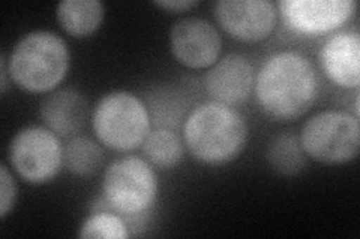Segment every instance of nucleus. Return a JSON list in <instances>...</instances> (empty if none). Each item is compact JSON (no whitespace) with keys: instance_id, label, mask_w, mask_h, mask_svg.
<instances>
[{"instance_id":"f257e3e1","label":"nucleus","mask_w":360,"mask_h":239,"mask_svg":"<svg viewBox=\"0 0 360 239\" xmlns=\"http://www.w3.org/2000/svg\"><path fill=\"white\" fill-rule=\"evenodd\" d=\"M262 109L276 121H292L307 114L319 96V76L308 57L281 51L262 64L255 79Z\"/></svg>"},{"instance_id":"f03ea898","label":"nucleus","mask_w":360,"mask_h":239,"mask_svg":"<svg viewBox=\"0 0 360 239\" xmlns=\"http://www.w3.org/2000/svg\"><path fill=\"white\" fill-rule=\"evenodd\" d=\"M248 133V123L240 112L213 100L198 105L189 114L184 126V141L198 162L221 166L242 154Z\"/></svg>"},{"instance_id":"7ed1b4c3","label":"nucleus","mask_w":360,"mask_h":239,"mask_svg":"<svg viewBox=\"0 0 360 239\" xmlns=\"http://www.w3.org/2000/svg\"><path fill=\"white\" fill-rule=\"evenodd\" d=\"M70 69V51L54 32L33 30L21 36L8 59L13 81L29 93H47L58 87Z\"/></svg>"},{"instance_id":"20e7f679","label":"nucleus","mask_w":360,"mask_h":239,"mask_svg":"<svg viewBox=\"0 0 360 239\" xmlns=\"http://www.w3.org/2000/svg\"><path fill=\"white\" fill-rule=\"evenodd\" d=\"M92 126L96 138L117 151L139 148L152 130L149 111L141 99L123 90L99 99L92 114Z\"/></svg>"},{"instance_id":"39448f33","label":"nucleus","mask_w":360,"mask_h":239,"mask_svg":"<svg viewBox=\"0 0 360 239\" xmlns=\"http://www.w3.org/2000/svg\"><path fill=\"white\" fill-rule=\"evenodd\" d=\"M300 142L307 156L326 165L353 161L360 150L359 118L344 111L315 114L302 129Z\"/></svg>"},{"instance_id":"423d86ee","label":"nucleus","mask_w":360,"mask_h":239,"mask_svg":"<svg viewBox=\"0 0 360 239\" xmlns=\"http://www.w3.org/2000/svg\"><path fill=\"white\" fill-rule=\"evenodd\" d=\"M104 200L123 215H140L155 203L158 178L149 162L140 157H122L104 174Z\"/></svg>"},{"instance_id":"0eeeda50","label":"nucleus","mask_w":360,"mask_h":239,"mask_svg":"<svg viewBox=\"0 0 360 239\" xmlns=\"http://www.w3.org/2000/svg\"><path fill=\"white\" fill-rule=\"evenodd\" d=\"M8 161L26 183L45 184L59 174L63 165V146L58 135L49 128L29 126L11 141Z\"/></svg>"},{"instance_id":"6e6552de","label":"nucleus","mask_w":360,"mask_h":239,"mask_svg":"<svg viewBox=\"0 0 360 239\" xmlns=\"http://www.w3.org/2000/svg\"><path fill=\"white\" fill-rule=\"evenodd\" d=\"M285 26L299 35L317 36L336 30L352 18L354 0H283L278 4Z\"/></svg>"},{"instance_id":"1a4fd4ad","label":"nucleus","mask_w":360,"mask_h":239,"mask_svg":"<svg viewBox=\"0 0 360 239\" xmlns=\"http://www.w3.org/2000/svg\"><path fill=\"white\" fill-rule=\"evenodd\" d=\"M170 48L179 63L191 69H205L218 62L222 39L209 20L185 17L170 30Z\"/></svg>"},{"instance_id":"9d476101","label":"nucleus","mask_w":360,"mask_h":239,"mask_svg":"<svg viewBox=\"0 0 360 239\" xmlns=\"http://www.w3.org/2000/svg\"><path fill=\"white\" fill-rule=\"evenodd\" d=\"M213 15L230 36L242 42L264 41L276 25V6L270 0H219Z\"/></svg>"},{"instance_id":"9b49d317","label":"nucleus","mask_w":360,"mask_h":239,"mask_svg":"<svg viewBox=\"0 0 360 239\" xmlns=\"http://www.w3.org/2000/svg\"><path fill=\"white\" fill-rule=\"evenodd\" d=\"M205 86L215 102L229 107L240 105L252 92V64L240 54L231 53L224 55L207 71Z\"/></svg>"},{"instance_id":"f8f14e48","label":"nucleus","mask_w":360,"mask_h":239,"mask_svg":"<svg viewBox=\"0 0 360 239\" xmlns=\"http://www.w3.org/2000/svg\"><path fill=\"white\" fill-rule=\"evenodd\" d=\"M323 71L336 86L357 88L360 84V35L354 30L338 32L320 51Z\"/></svg>"},{"instance_id":"ddd939ff","label":"nucleus","mask_w":360,"mask_h":239,"mask_svg":"<svg viewBox=\"0 0 360 239\" xmlns=\"http://www.w3.org/2000/svg\"><path fill=\"white\" fill-rule=\"evenodd\" d=\"M45 126L58 136H72L80 132L87 118V102L74 88H62L49 95L39 105Z\"/></svg>"},{"instance_id":"4468645a","label":"nucleus","mask_w":360,"mask_h":239,"mask_svg":"<svg viewBox=\"0 0 360 239\" xmlns=\"http://www.w3.org/2000/svg\"><path fill=\"white\" fill-rule=\"evenodd\" d=\"M104 14V5L99 0H63L56 8L59 25L74 38H86L95 33Z\"/></svg>"},{"instance_id":"2eb2a0df","label":"nucleus","mask_w":360,"mask_h":239,"mask_svg":"<svg viewBox=\"0 0 360 239\" xmlns=\"http://www.w3.org/2000/svg\"><path fill=\"white\" fill-rule=\"evenodd\" d=\"M266 158L270 168L284 177L297 175L308 165L307 153L302 146L300 136L291 132L281 133L270 141Z\"/></svg>"},{"instance_id":"dca6fc26","label":"nucleus","mask_w":360,"mask_h":239,"mask_svg":"<svg viewBox=\"0 0 360 239\" xmlns=\"http://www.w3.org/2000/svg\"><path fill=\"white\" fill-rule=\"evenodd\" d=\"M144 154L149 162L161 169H172L184 161L185 146L180 136L167 128L150 130L143 142Z\"/></svg>"},{"instance_id":"f3484780","label":"nucleus","mask_w":360,"mask_h":239,"mask_svg":"<svg viewBox=\"0 0 360 239\" xmlns=\"http://www.w3.org/2000/svg\"><path fill=\"white\" fill-rule=\"evenodd\" d=\"M103 163V148L86 136H75L63 148V165L77 177L86 178L96 174Z\"/></svg>"},{"instance_id":"a211bd4d","label":"nucleus","mask_w":360,"mask_h":239,"mask_svg":"<svg viewBox=\"0 0 360 239\" xmlns=\"http://www.w3.org/2000/svg\"><path fill=\"white\" fill-rule=\"evenodd\" d=\"M78 236L92 238H108V239H127L129 236L128 227L120 217L111 212H96L86 219L80 227Z\"/></svg>"},{"instance_id":"6ab92c4d","label":"nucleus","mask_w":360,"mask_h":239,"mask_svg":"<svg viewBox=\"0 0 360 239\" xmlns=\"http://www.w3.org/2000/svg\"><path fill=\"white\" fill-rule=\"evenodd\" d=\"M17 199V184L13 174L5 163L0 166V219L5 220L9 211L14 208Z\"/></svg>"},{"instance_id":"aec40b11","label":"nucleus","mask_w":360,"mask_h":239,"mask_svg":"<svg viewBox=\"0 0 360 239\" xmlns=\"http://www.w3.org/2000/svg\"><path fill=\"white\" fill-rule=\"evenodd\" d=\"M155 5L167 11H173V13H184V11L195 8L198 0H158Z\"/></svg>"},{"instance_id":"412c9836","label":"nucleus","mask_w":360,"mask_h":239,"mask_svg":"<svg viewBox=\"0 0 360 239\" xmlns=\"http://www.w3.org/2000/svg\"><path fill=\"white\" fill-rule=\"evenodd\" d=\"M8 60L5 54H2V57H0V76H2V81H0V92H2V95H5L8 90Z\"/></svg>"}]
</instances>
